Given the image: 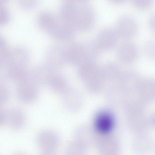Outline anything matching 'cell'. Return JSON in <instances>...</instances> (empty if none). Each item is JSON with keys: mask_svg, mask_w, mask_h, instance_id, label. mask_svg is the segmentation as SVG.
<instances>
[{"mask_svg": "<svg viewBox=\"0 0 155 155\" xmlns=\"http://www.w3.org/2000/svg\"><path fill=\"white\" fill-rule=\"evenodd\" d=\"M59 16L75 31L90 30L94 26L95 21L93 9L85 1H65L60 7Z\"/></svg>", "mask_w": 155, "mask_h": 155, "instance_id": "1", "label": "cell"}, {"mask_svg": "<svg viewBox=\"0 0 155 155\" xmlns=\"http://www.w3.org/2000/svg\"><path fill=\"white\" fill-rule=\"evenodd\" d=\"M101 50L96 42L92 41L73 43L66 47V63L79 66L93 62L99 56Z\"/></svg>", "mask_w": 155, "mask_h": 155, "instance_id": "2", "label": "cell"}, {"mask_svg": "<svg viewBox=\"0 0 155 155\" xmlns=\"http://www.w3.org/2000/svg\"><path fill=\"white\" fill-rule=\"evenodd\" d=\"M46 31L53 38L65 41L73 39L75 36V32L60 18L57 17Z\"/></svg>", "mask_w": 155, "mask_h": 155, "instance_id": "3", "label": "cell"}, {"mask_svg": "<svg viewBox=\"0 0 155 155\" xmlns=\"http://www.w3.org/2000/svg\"><path fill=\"white\" fill-rule=\"evenodd\" d=\"M29 58L27 50L22 47H18L9 51L4 66L6 68L11 67H25Z\"/></svg>", "mask_w": 155, "mask_h": 155, "instance_id": "4", "label": "cell"}, {"mask_svg": "<svg viewBox=\"0 0 155 155\" xmlns=\"http://www.w3.org/2000/svg\"><path fill=\"white\" fill-rule=\"evenodd\" d=\"M34 80L29 76L18 83L16 92L19 99L24 103H29L35 97L37 91L34 85Z\"/></svg>", "mask_w": 155, "mask_h": 155, "instance_id": "5", "label": "cell"}, {"mask_svg": "<svg viewBox=\"0 0 155 155\" xmlns=\"http://www.w3.org/2000/svg\"><path fill=\"white\" fill-rule=\"evenodd\" d=\"M137 29V24L135 19L129 15H124L118 20L116 27L117 35L122 38H131L135 34Z\"/></svg>", "mask_w": 155, "mask_h": 155, "instance_id": "6", "label": "cell"}, {"mask_svg": "<svg viewBox=\"0 0 155 155\" xmlns=\"http://www.w3.org/2000/svg\"><path fill=\"white\" fill-rule=\"evenodd\" d=\"M118 35L116 31L106 28L99 32L96 42L101 50H108L116 45Z\"/></svg>", "mask_w": 155, "mask_h": 155, "instance_id": "7", "label": "cell"}, {"mask_svg": "<svg viewBox=\"0 0 155 155\" xmlns=\"http://www.w3.org/2000/svg\"><path fill=\"white\" fill-rule=\"evenodd\" d=\"M66 46L62 45H55L49 47L45 55L48 64L54 67L66 63Z\"/></svg>", "mask_w": 155, "mask_h": 155, "instance_id": "8", "label": "cell"}, {"mask_svg": "<svg viewBox=\"0 0 155 155\" xmlns=\"http://www.w3.org/2000/svg\"><path fill=\"white\" fill-rule=\"evenodd\" d=\"M137 48L131 43H125L121 45L118 48L117 56L120 60L125 62L134 61L138 56Z\"/></svg>", "mask_w": 155, "mask_h": 155, "instance_id": "9", "label": "cell"}, {"mask_svg": "<svg viewBox=\"0 0 155 155\" xmlns=\"http://www.w3.org/2000/svg\"><path fill=\"white\" fill-rule=\"evenodd\" d=\"M37 141L38 145L43 150H54L58 145L59 139L54 133L45 131L38 135Z\"/></svg>", "mask_w": 155, "mask_h": 155, "instance_id": "10", "label": "cell"}, {"mask_svg": "<svg viewBox=\"0 0 155 155\" xmlns=\"http://www.w3.org/2000/svg\"><path fill=\"white\" fill-rule=\"evenodd\" d=\"M24 120L23 113L18 108H11L6 112V122L13 129L17 130L21 128Z\"/></svg>", "mask_w": 155, "mask_h": 155, "instance_id": "11", "label": "cell"}, {"mask_svg": "<svg viewBox=\"0 0 155 155\" xmlns=\"http://www.w3.org/2000/svg\"><path fill=\"white\" fill-rule=\"evenodd\" d=\"M95 125L97 130L100 133H108L111 130L113 125L111 115L105 111L99 113L96 117Z\"/></svg>", "mask_w": 155, "mask_h": 155, "instance_id": "12", "label": "cell"}, {"mask_svg": "<svg viewBox=\"0 0 155 155\" xmlns=\"http://www.w3.org/2000/svg\"><path fill=\"white\" fill-rule=\"evenodd\" d=\"M84 146L75 141L70 143L66 149L67 155H84Z\"/></svg>", "mask_w": 155, "mask_h": 155, "instance_id": "13", "label": "cell"}, {"mask_svg": "<svg viewBox=\"0 0 155 155\" xmlns=\"http://www.w3.org/2000/svg\"><path fill=\"white\" fill-rule=\"evenodd\" d=\"M5 1L0 0V26L6 24L10 19V14L4 4Z\"/></svg>", "mask_w": 155, "mask_h": 155, "instance_id": "14", "label": "cell"}, {"mask_svg": "<svg viewBox=\"0 0 155 155\" xmlns=\"http://www.w3.org/2000/svg\"><path fill=\"white\" fill-rule=\"evenodd\" d=\"M132 3L136 8L141 9H145L149 7L152 5V0H133Z\"/></svg>", "mask_w": 155, "mask_h": 155, "instance_id": "15", "label": "cell"}, {"mask_svg": "<svg viewBox=\"0 0 155 155\" xmlns=\"http://www.w3.org/2000/svg\"><path fill=\"white\" fill-rule=\"evenodd\" d=\"M18 5L20 8L26 10L31 9L35 8L37 5V2L35 0H20Z\"/></svg>", "mask_w": 155, "mask_h": 155, "instance_id": "16", "label": "cell"}, {"mask_svg": "<svg viewBox=\"0 0 155 155\" xmlns=\"http://www.w3.org/2000/svg\"><path fill=\"white\" fill-rule=\"evenodd\" d=\"M145 50L147 56L152 59L155 58V43L152 41H148L145 44Z\"/></svg>", "mask_w": 155, "mask_h": 155, "instance_id": "17", "label": "cell"}, {"mask_svg": "<svg viewBox=\"0 0 155 155\" xmlns=\"http://www.w3.org/2000/svg\"><path fill=\"white\" fill-rule=\"evenodd\" d=\"M9 97V91L6 87L0 84V105L5 103Z\"/></svg>", "mask_w": 155, "mask_h": 155, "instance_id": "18", "label": "cell"}, {"mask_svg": "<svg viewBox=\"0 0 155 155\" xmlns=\"http://www.w3.org/2000/svg\"><path fill=\"white\" fill-rule=\"evenodd\" d=\"M6 122V112L0 107V126Z\"/></svg>", "mask_w": 155, "mask_h": 155, "instance_id": "19", "label": "cell"}, {"mask_svg": "<svg viewBox=\"0 0 155 155\" xmlns=\"http://www.w3.org/2000/svg\"><path fill=\"white\" fill-rule=\"evenodd\" d=\"M148 24L149 27L151 31L153 32H154L155 19L154 15H152L150 18Z\"/></svg>", "mask_w": 155, "mask_h": 155, "instance_id": "20", "label": "cell"}, {"mask_svg": "<svg viewBox=\"0 0 155 155\" xmlns=\"http://www.w3.org/2000/svg\"><path fill=\"white\" fill-rule=\"evenodd\" d=\"M41 155H57L54 150H43Z\"/></svg>", "mask_w": 155, "mask_h": 155, "instance_id": "21", "label": "cell"}, {"mask_svg": "<svg viewBox=\"0 0 155 155\" xmlns=\"http://www.w3.org/2000/svg\"><path fill=\"white\" fill-rule=\"evenodd\" d=\"M22 155V154H16V155Z\"/></svg>", "mask_w": 155, "mask_h": 155, "instance_id": "22", "label": "cell"}]
</instances>
